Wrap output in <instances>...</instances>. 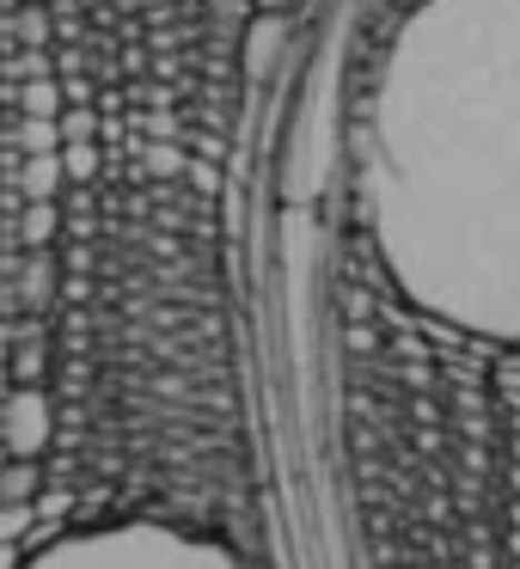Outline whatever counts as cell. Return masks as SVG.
Listing matches in <instances>:
<instances>
[{"label": "cell", "instance_id": "1", "mask_svg": "<svg viewBox=\"0 0 520 569\" xmlns=\"http://www.w3.org/2000/svg\"><path fill=\"white\" fill-rule=\"evenodd\" d=\"M50 184H56V153H38V160H31V178H26L31 202H50Z\"/></svg>", "mask_w": 520, "mask_h": 569}, {"label": "cell", "instance_id": "2", "mask_svg": "<svg viewBox=\"0 0 520 569\" xmlns=\"http://www.w3.org/2000/svg\"><path fill=\"white\" fill-rule=\"evenodd\" d=\"M31 153H56V123H26Z\"/></svg>", "mask_w": 520, "mask_h": 569}]
</instances>
